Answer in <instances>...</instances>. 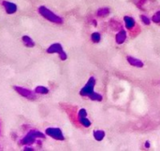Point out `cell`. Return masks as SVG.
Wrapping results in <instances>:
<instances>
[{
	"instance_id": "2",
	"label": "cell",
	"mask_w": 160,
	"mask_h": 151,
	"mask_svg": "<svg viewBox=\"0 0 160 151\" xmlns=\"http://www.w3.org/2000/svg\"><path fill=\"white\" fill-rule=\"evenodd\" d=\"M95 79L94 77H91L86 85L81 90V95L82 96H90L94 92V88H95Z\"/></svg>"
},
{
	"instance_id": "7",
	"label": "cell",
	"mask_w": 160,
	"mask_h": 151,
	"mask_svg": "<svg viewBox=\"0 0 160 151\" xmlns=\"http://www.w3.org/2000/svg\"><path fill=\"white\" fill-rule=\"evenodd\" d=\"M125 39H126V32L124 29H122L120 30L119 33H117V35L115 36V41L117 44L121 45L125 41Z\"/></svg>"
},
{
	"instance_id": "9",
	"label": "cell",
	"mask_w": 160,
	"mask_h": 151,
	"mask_svg": "<svg viewBox=\"0 0 160 151\" xmlns=\"http://www.w3.org/2000/svg\"><path fill=\"white\" fill-rule=\"evenodd\" d=\"M15 90L21 94V95H23L25 97H26V98H29V99H34L35 98V96L34 94L32 93L30 91L26 90V89H24V88H20V87H15Z\"/></svg>"
},
{
	"instance_id": "8",
	"label": "cell",
	"mask_w": 160,
	"mask_h": 151,
	"mask_svg": "<svg viewBox=\"0 0 160 151\" xmlns=\"http://www.w3.org/2000/svg\"><path fill=\"white\" fill-rule=\"evenodd\" d=\"M127 62L129 63V64H131V66H135V67H140V68H142V67H143V63H142V61H141V60H138V59H137V58H134V57H132V56H127Z\"/></svg>"
},
{
	"instance_id": "13",
	"label": "cell",
	"mask_w": 160,
	"mask_h": 151,
	"mask_svg": "<svg viewBox=\"0 0 160 151\" xmlns=\"http://www.w3.org/2000/svg\"><path fill=\"white\" fill-rule=\"evenodd\" d=\"M23 42L25 43V45L27 46V47H33V46L35 45L34 41L32 40L29 37H26V36H25V37H23Z\"/></svg>"
},
{
	"instance_id": "5",
	"label": "cell",
	"mask_w": 160,
	"mask_h": 151,
	"mask_svg": "<svg viewBox=\"0 0 160 151\" xmlns=\"http://www.w3.org/2000/svg\"><path fill=\"white\" fill-rule=\"evenodd\" d=\"M86 116H87V112L85 109H81L80 112H79V120H80V122L84 126V127H89L91 125V122L88 118H86Z\"/></svg>"
},
{
	"instance_id": "6",
	"label": "cell",
	"mask_w": 160,
	"mask_h": 151,
	"mask_svg": "<svg viewBox=\"0 0 160 151\" xmlns=\"http://www.w3.org/2000/svg\"><path fill=\"white\" fill-rule=\"evenodd\" d=\"M125 20V27L128 29V30H133L136 27V21L135 20L130 17V16H125L124 17Z\"/></svg>"
},
{
	"instance_id": "1",
	"label": "cell",
	"mask_w": 160,
	"mask_h": 151,
	"mask_svg": "<svg viewBox=\"0 0 160 151\" xmlns=\"http://www.w3.org/2000/svg\"><path fill=\"white\" fill-rule=\"evenodd\" d=\"M38 12L44 18H46L47 20L52 21V23H55V24H62L63 23V20L59 16H57L56 14L52 12L50 9H48L45 7H40L38 8Z\"/></svg>"
},
{
	"instance_id": "11",
	"label": "cell",
	"mask_w": 160,
	"mask_h": 151,
	"mask_svg": "<svg viewBox=\"0 0 160 151\" xmlns=\"http://www.w3.org/2000/svg\"><path fill=\"white\" fill-rule=\"evenodd\" d=\"M94 137L97 141H101V140H103V138L105 137V132L101 130H95L94 132Z\"/></svg>"
},
{
	"instance_id": "15",
	"label": "cell",
	"mask_w": 160,
	"mask_h": 151,
	"mask_svg": "<svg viewBox=\"0 0 160 151\" xmlns=\"http://www.w3.org/2000/svg\"><path fill=\"white\" fill-rule=\"evenodd\" d=\"M100 38H101L100 34L98 33V32H95V33H93V34L91 35V39H92V41L95 42V43L99 42V41H100Z\"/></svg>"
},
{
	"instance_id": "16",
	"label": "cell",
	"mask_w": 160,
	"mask_h": 151,
	"mask_svg": "<svg viewBox=\"0 0 160 151\" xmlns=\"http://www.w3.org/2000/svg\"><path fill=\"white\" fill-rule=\"evenodd\" d=\"M152 21L155 24H160V10L155 12L152 17Z\"/></svg>"
},
{
	"instance_id": "17",
	"label": "cell",
	"mask_w": 160,
	"mask_h": 151,
	"mask_svg": "<svg viewBox=\"0 0 160 151\" xmlns=\"http://www.w3.org/2000/svg\"><path fill=\"white\" fill-rule=\"evenodd\" d=\"M48 89L43 87V86H38V87L36 89V92L37 93H41V94H44V93H48Z\"/></svg>"
},
{
	"instance_id": "4",
	"label": "cell",
	"mask_w": 160,
	"mask_h": 151,
	"mask_svg": "<svg viewBox=\"0 0 160 151\" xmlns=\"http://www.w3.org/2000/svg\"><path fill=\"white\" fill-rule=\"evenodd\" d=\"M46 133L50 136H52L55 139H58V140H63L64 136L62 134V132L60 131V129L57 128H49L46 130Z\"/></svg>"
},
{
	"instance_id": "10",
	"label": "cell",
	"mask_w": 160,
	"mask_h": 151,
	"mask_svg": "<svg viewBox=\"0 0 160 151\" xmlns=\"http://www.w3.org/2000/svg\"><path fill=\"white\" fill-rule=\"evenodd\" d=\"M3 5L6 8V11L9 14H12L14 13L16 10H17V7L13 4V3H10V2H3Z\"/></svg>"
},
{
	"instance_id": "19",
	"label": "cell",
	"mask_w": 160,
	"mask_h": 151,
	"mask_svg": "<svg viewBox=\"0 0 160 151\" xmlns=\"http://www.w3.org/2000/svg\"><path fill=\"white\" fill-rule=\"evenodd\" d=\"M145 147H150V143H149V141L145 142Z\"/></svg>"
},
{
	"instance_id": "12",
	"label": "cell",
	"mask_w": 160,
	"mask_h": 151,
	"mask_svg": "<svg viewBox=\"0 0 160 151\" xmlns=\"http://www.w3.org/2000/svg\"><path fill=\"white\" fill-rule=\"evenodd\" d=\"M110 13V9L108 8H102L98 10V16L100 17H105Z\"/></svg>"
},
{
	"instance_id": "14",
	"label": "cell",
	"mask_w": 160,
	"mask_h": 151,
	"mask_svg": "<svg viewBox=\"0 0 160 151\" xmlns=\"http://www.w3.org/2000/svg\"><path fill=\"white\" fill-rule=\"evenodd\" d=\"M89 98H90L91 100H93V101H98V102H100V101H102L103 97H102L100 94H98V93H97V92H94L89 96Z\"/></svg>"
},
{
	"instance_id": "18",
	"label": "cell",
	"mask_w": 160,
	"mask_h": 151,
	"mask_svg": "<svg viewBox=\"0 0 160 151\" xmlns=\"http://www.w3.org/2000/svg\"><path fill=\"white\" fill-rule=\"evenodd\" d=\"M141 19H142V23H143L144 24H146V25H150L151 21H150V19H149L147 16H145V15H142V16H141Z\"/></svg>"
},
{
	"instance_id": "3",
	"label": "cell",
	"mask_w": 160,
	"mask_h": 151,
	"mask_svg": "<svg viewBox=\"0 0 160 151\" xmlns=\"http://www.w3.org/2000/svg\"><path fill=\"white\" fill-rule=\"evenodd\" d=\"M48 52L49 53H53V52H58L59 53V56L61 57L62 60H66L67 59V54L66 52L63 50L62 46L60 44H53L52 45L49 49H48Z\"/></svg>"
}]
</instances>
